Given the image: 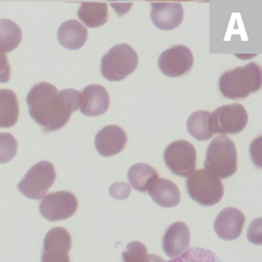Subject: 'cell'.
Masks as SVG:
<instances>
[{
  "mask_svg": "<svg viewBox=\"0 0 262 262\" xmlns=\"http://www.w3.org/2000/svg\"><path fill=\"white\" fill-rule=\"evenodd\" d=\"M80 97L81 93L76 90L58 92L53 84L37 83L27 96L30 116L43 133H54L68 124L80 106Z\"/></svg>",
  "mask_w": 262,
  "mask_h": 262,
  "instance_id": "6da1fadb",
  "label": "cell"
},
{
  "mask_svg": "<svg viewBox=\"0 0 262 262\" xmlns=\"http://www.w3.org/2000/svg\"><path fill=\"white\" fill-rule=\"evenodd\" d=\"M222 95L231 100H240L261 90L262 69L255 62L224 73L218 82Z\"/></svg>",
  "mask_w": 262,
  "mask_h": 262,
  "instance_id": "7a4b0ae2",
  "label": "cell"
},
{
  "mask_svg": "<svg viewBox=\"0 0 262 262\" xmlns=\"http://www.w3.org/2000/svg\"><path fill=\"white\" fill-rule=\"evenodd\" d=\"M237 150L228 137H216L207 149L205 170L218 180L229 179L237 171Z\"/></svg>",
  "mask_w": 262,
  "mask_h": 262,
  "instance_id": "3957f363",
  "label": "cell"
},
{
  "mask_svg": "<svg viewBox=\"0 0 262 262\" xmlns=\"http://www.w3.org/2000/svg\"><path fill=\"white\" fill-rule=\"evenodd\" d=\"M139 64L137 52L126 43L109 50L102 58L101 74L112 82L122 81L133 74Z\"/></svg>",
  "mask_w": 262,
  "mask_h": 262,
  "instance_id": "277c9868",
  "label": "cell"
},
{
  "mask_svg": "<svg viewBox=\"0 0 262 262\" xmlns=\"http://www.w3.org/2000/svg\"><path fill=\"white\" fill-rule=\"evenodd\" d=\"M186 187L190 198L206 207L214 206L221 202L225 192L222 181L205 169L196 170L188 177Z\"/></svg>",
  "mask_w": 262,
  "mask_h": 262,
  "instance_id": "5b68a950",
  "label": "cell"
},
{
  "mask_svg": "<svg viewBox=\"0 0 262 262\" xmlns=\"http://www.w3.org/2000/svg\"><path fill=\"white\" fill-rule=\"evenodd\" d=\"M56 181V170L51 162L43 161L34 165L17 188L26 198L42 200Z\"/></svg>",
  "mask_w": 262,
  "mask_h": 262,
  "instance_id": "8992f818",
  "label": "cell"
},
{
  "mask_svg": "<svg viewBox=\"0 0 262 262\" xmlns=\"http://www.w3.org/2000/svg\"><path fill=\"white\" fill-rule=\"evenodd\" d=\"M164 161L173 174L188 178L196 168V149L188 141H176L166 148Z\"/></svg>",
  "mask_w": 262,
  "mask_h": 262,
  "instance_id": "52a82bcc",
  "label": "cell"
},
{
  "mask_svg": "<svg viewBox=\"0 0 262 262\" xmlns=\"http://www.w3.org/2000/svg\"><path fill=\"white\" fill-rule=\"evenodd\" d=\"M79 207L76 195L70 191L47 194L39 205L40 214L50 222L65 221L75 215Z\"/></svg>",
  "mask_w": 262,
  "mask_h": 262,
  "instance_id": "ba28073f",
  "label": "cell"
},
{
  "mask_svg": "<svg viewBox=\"0 0 262 262\" xmlns=\"http://www.w3.org/2000/svg\"><path fill=\"white\" fill-rule=\"evenodd\" d=\"M214 135H236L242 133L249 121L246 108L237 103L217 108L211 114Z\"/></svg>",
  "mask_w": 262,
  "mask_h": 262,
  "instance_id": "9c48e42d",
  "label": "cell"
},
{
  "mask_svg": "<svg viewBox=\"0 0 262 262\" xmlns=\"http://www.w3.org/2000/svg\"><path fill=\"white\" fill-rule=\"evenodd\" d=\"M193 62V54L189 48L174 46L160 56L159 69L169 78H179L191 71Z\"/></svg>",
  "mask_w": 262,
  "mask_h": 262,
  "instance_id": "30bf717a",
  "label": "cell"
},
{
  "mask_svg": "<svg viewBox=\"0 0 262 262\" xmlns=\"http://www.w3.org/2000/svg\"><path fill=\"white\" fill-rule=\"evenodd\" d=\"M127 144L126 133L118 125H108L102 128L96 136V149L104 158L119 155Z\"/></svg>",
  "mask_w": 262,
  "mask_h": 262,
  "instance_id": "8fae6325",
  "label": "cell"
},
{
  "mask_svg": "<svg viewBox=\"0 0 262 262\" xmlns=\"http://www.w3.org/2000/svg\"><path fill=\"white\" fill-rule=\"evenodd\" d=\"M111 99L108 92L99 84L86 86L80 97V112L87 117H99L109 108Z\"/></svg>",
  "mask_w": 262,
  "mask_h": 262,
  "instance_id": "7c38bea8",
  "label": "cell"
},
{
  "mask_svg": "<svg viewBox=\"0 0 262 262\" xmlns=\"http://www.w3.org/2000/svg\"><path fill=\"white\" fill-rule=\"evenodd\" d=\"M246 217L236 208L224 209L216 217L214 230L218 237L224 240H235L243 233Z\"/></svg>",
  "mask_w": 262,
  "mask_h": 262,
  "instance_id": "4fadbf2b",
  "label": "cell"
},
{
  "mask_svg": "<svg viewBox=\"0 0 262 262\" xmlns=\"http://www.w3.org/2000/svg\"><path fill=\"white\" fill-rule=\"evenodd\" d=\"M151 20L163 31H171L181 26L184 19V9L181 4H152Z\"/></svg>",
  "mask_w": 262,
  "mask_h": 262,
  "instance_id": "5bb4252c",
  "label": "cell"
},
{
  "mask_svg": "<svg viewBox=\"0 0 262 262\" xmlns=\"http://www.w3.org/2000/svg\"><path fill=\"white\" fill-rule=\"evenodd\" d=\"M190 230L185 223L172 224L165 232L163 249L170 258H177L184 254L190 246Z\"/></svg>",
  "mask_w": 262,
  "mask_h": 262,
  "instance_id": "9a60e30c",
  "label": "cell"
},
{
  "mask_svg": "<svg viewBox=\"0 0 262 262\" xmlns=\"http://www.w3.org/2000/svg\"><path fill=\"white\" fill-rule=\"evenodd\" d=\"M89 37L87 29L78 20H69L63 23L57 33L60 45L68 50H80L84 47Z\"/></svg>",
  "mask_w": 262,
  "mask_h": 262,
  "instance_id": "2e32d148",
  "label": "cell"
},
{
  "mask_svg": "<svg viewBox=\"0 0 262 262\" xmlns=\"http://www.w3.org/2000/svg\"><path fill=\"white\" fill-rule=\"evenodd\" d=\"M127 178L131 188L143 193L149 192L160 180L157 170L144 163L131 166L128 171Z\"/></svg>",
  "mask_w": 262,
  "mask_h": 262,
  "instance_id": "e0dca14e",
  "label": "cell"
},
{
  "mask_svg": "<svg viewBox=\"0 0 262 262\" xmlns=\"http://www.w3.org/2000/svg\"><path fill=\"white\" fill-rule=\"evenodd\" d=\"M148 193L152 201L163 208L177 207L181 202L180 189L167 179H160Z\"/></svg>",
  "mask_w": 262,
  "mask_h": 262,
  "instance_id": "ac0fdd59",
  "label": "cell"
},
{
  "mask_svg": "<svg viewBox=\"0 0 262 262\" xmlns=\"http://www.w3.org/2000/svg\"><path fill=\"white\" fill-rule=\"evenodd\" d=\"M188 133L198 141H208L214 136L212 117L209 112L193 113L187 121Z\"/></svg>",
  "mask_w": 262,
  "mask_h": 262,
  "instance_id": "d6986e66",
  "label": "cell"
},
{
  "mask_svg": "<svg viewBox=\"0 0 262 262\" xmlns=\"http://www.w3.org/2000/svg\"><path fill=\"white\" fill-rule=\"evenodd\" d=\"M19 118V104L11 90H0V128H11Z\"/></svg>",
  "mask_w": 262,
  "mask_h": 262,
  "instance_id": "ffe728a7",
  "label": "cell"
},
{
  "mask_svg": "<svg viewBox=\"0 0 262 262\" xmlns=\"http://www.w3.org/2000/svg\"><path fill=\"white\" fill-rule=\"evenodd\" d=\"M72 236L64 228H54L43 242V252L50 254H69L72 249Z\"/></svg>",
  "mask_w": 262,
  "mask_h": 262,
  "instance_id": "44dd1931",
  "label": "cell"
},
{
  "mask_svg": "<svg viewBox=\"0 0 262 262\" xmlns=\"http://www.w3.org/2000/svg\"><path fill=\"white\" fill-rule=\"evenodd\" d=\"M78 17L87 28H100L108 20V6L94 3L82 4L78 11Z\"/></svg>",
  "mask_w": 262,
  "mask_h": 262,
  "instance_id": "7402d4cb",
  "label": "cell"
},
{
  "mask_svg": "<svg viewBox=\"0 0 262 262\" xmlns=\"http://www.w3.org/2000/svg\"><path fill=\"white\" fill-rule=\"evenodd\" d=\"M23 39V31L10 19H0V50L6 54L14 51Z\"/></svg>",
  "mask_w": 262,
  "mask_h": 262,
  "instance_id": "603a6c76",
  "label": "cell"
},
{
  "mask_svg": "<svg viewBox=\"0 0 262 262\" xmlns=\"http://www.w3.org/2000/svg\"><path fill=\"white\" fill-rule=\"evenodd\" d=\"M124 262H166L157 255H148L147 248L140 242H131L123 252Z\"/></svg>",
  "mask_w": 262,
  "mask_h": 262,
  "instance_id": "cb8c5ba5",
  "label": "cell"
},
{
  "mask_svg": "<svg viewBox=\"0 0 262 262\" xmlns=\"http://www.w3.org/2000/svg\"><path fill=\"white\" fill-rule=\"evenodd\" d=\"M169 262H222L217 256L206 249L192 248Z\"/></svg>",
  "mask_w": 262,
  "mask_h": 262,
  "instance_id": "d4e9b609",
  "label": "cell"
},
{
  "mask_svg": "<svg viewBox=\"0 0 262 262\" xmlns=\"http://www.w3.org/2000/svg\"><path fill=\"white\" fill-rule=\"evenodd\" d=\"M17 141L11 134H0V164L11 162L17 154Z\"/></svg>",
  "mask_w": 262,
  "mask_h": 262,
  "instance_id": "484cf974",
  "label": "cell"
},
{
  "mask_svg": "<svg viewBox=\"0 0 262 262\" xmlns=\"http://www.w3.org/2000/svg\"><path fill=\"white\" fill-rule=\"evenodd\" d=\"M130 193H131L130 185L124 182L115 183L114 185H112L111 188H109V194H111L115 200H118V201H124L128 199Z\"/></svg>",
  "mask_w": 262,
  "mask_h": 262,
  "instance_id": "4316f807",
  "label": "cell"
},
{
  "mask_svg": "<svg viewBox=\"0 0 262 262\" xmlns=\"http://www.w3.org/2000/svg\"><path fill=\"white\" fill-rule=\"evenodd\" d=\"M261 218H257L249 227L248 230V238L250 242L254 245L261 246L262 238H261Z\"/></svg>",
  "mask_w": 262,
  "mask_h": 262,
  "instance_id": "83f0119b",
  "label": "cell"
},
{
  "mask_svg": "<svg viewBox=\"0 0 262 262\" xmlns=\"http://www.w3.org/2000/svg\"><path fill=\"white\" fill-rule=\"evenodd\" d=\"M11 78V65L7 54L0 50V83H7Z\"/></svg>",
  "mask_w": 262,
  "mask_h": 262,
  "instance_id": "f1b7e54d",
  "label": "cell"
},
{
  "mask_svg": "<svg viewBox=\"0 0 262 262\" xmlns=\"http://www.w3.org/2000/svg\"><path fill=\"white\" fill-rule=\"evenodd\" d=\"M41 262H71L69 254H50L42 252Z\"/></svg>",
  "mask_w": 262,
  "mask_h": 262,
  "instance_id": "f546056e",
  "label": "cell"
}]
</instances>
